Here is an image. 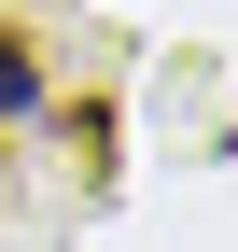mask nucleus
<instances>
[{"mask_svg":"<svg viewBox=\"0 0 238 252\" xmlns=\"http://www.w3.org/2000/svg\"><path fill=\"white\" fill-rule=\"evenodd\" d=\"M28 98H42V56H28V42H14V28H0V126H14Z\"/></svg>","mask_w":238,"mask_h":252,"instance_id":"obj_1","label":"nucleus"}]
</instances>
